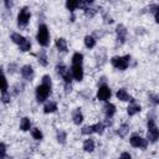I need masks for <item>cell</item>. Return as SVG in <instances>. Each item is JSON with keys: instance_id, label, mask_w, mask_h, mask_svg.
<instances>
[{"instance_id": "1", "label": "cell", "mask_w": 159, "mask_h": 159, "mask_svg": "<svg viewBox=\"0 0 159 159\" xmlns=\"http://www.w3.org/2000/svg\"><path fill=\"white\" fill-rule=\"evenodd\" d=\"M36 40L40 43V46H42V47H46L50 43V31H48V27L45 24L39 25L37 34H36Z\"/></svg>"}, {"instance_id": "2", "label": "cell", "mask_w": 159, "mask_h": 159, "mask_svg": "<svg viewBox=\"0 0 159 159\" xmlns=\"http://www.w3.org/2000/svg\"><path fill=\"white\" fill-rule=\"evenodd\" d=\"M147 128H148V130H147V139H148V142L155 143L159 139V128L157 127L155 120L153 118H148Z\"/></svg>"}, {"instance_id": "3", "label": "cell", "mask_w": 159, "mask_h": 159, "mask_svg": "<svg viewBox=\"0 0 159 159\" xmlns=\"http://www.w3.org/2000/svg\"><path fill=\"white\" fill-rule=\"evenodd\" d=\"M129 61H130V56L125 55V56H113L111 58V63L114 68L119 70V71H124L128 68L129 66Z\"/></svg>"}, {"instance_id": "4", "label": "cell", "mask_w": 159, "mask_h": 159, "mask_svg": "<svg viewBox=\"0 0 159 159\" xmlns=\"http://www.w3.org/2000/svg\"><path fill=\"white\" fill-rule=\"evenodd\" d=\"M51 94V86H47V84H43V83H41V84H39L37 87H36V89H35V96H36V99H37V102H45L47 98H48V96Z\"/></svg>"}, {"instance_id": "5", "label": "cell", "mask_w": 159, "mask_h": 159, "mask_svg": "<svg viewBox=\"0 0 159 159\" xmlns=\"http://www.w3.org/2000/svg\"><path fill=\"white\" fill-rule=\"evenodd\" d=\"M31 19V11L27 6H24L20 9L19 14H17V26L19 27H26L29 21Z\"/></svg>"}, {"instance_id": "6", "label": "cell", "mask_w": 159, "mask_h": 159, "mask_svg": "<svg viewBox=\"0 0 159 159\" xmlns=\"http://www.w3.org/2000/svg\"><path fill=\"white\" fill-rule=\"evenodd\" d=\"M111 96H112V91L107 84H101L98 87V91H97V99L98 101L106 102L111 98Z\"/></svg>"}, {"instance_id": "7", "label": "cell", "mask_w": 159, "mask_h": 159, "mask_svg": "<svg viewBox=\"0 0 159 159\" xmlns=\"http://www.w3.org/2000/svg\"><path fill=\"white\" fill-rule=\"evenodd\" d=\"M129 142H130V145L134 147V148L145 149V148L148 147V139H144V138H142V137L138 135V134H133V135L129 138Z\"/></svg>"}, {"instance_id": "8", "label": "cell", "mask_w": 159, "mask_h": 159, "mask_svg": "<svg viewBox=\"0 0 159 159\" xmlns=\"http://www.w3.org/2000/svg\"><path fill=\"white\" fill-rule=\"evenodd\" d=\"M127 34H128V31H127L125 26H124L123 24H118L117 27H116V35H117V42H118L119 45H123V43L125 42V40H127Z\"/></svg>"}, {"instance_id": "9", "label": "cell", "mask_w": 159, "mask_h": 159, "mask_svg": "<svg viewBox=\"0 0 159 159\" xmlns=\"http://www.w3.org/2000/svg\"><path fill=\"white\" fill-rule=\"evenodd\" d=\"M71 72H72L73 80H76V81H78V82H81V81L83 80L84 73H83V67H82V65H72Z\"/></svg>"}, {"instance_id": "10", "label": "cell", "mask_w": 159, "mask_h": 159, "mask_svg": "<svg viewBox=\"0 0 159 159\" xmlns=\"http://www.w3.org/2000/svg\"><path fill=\"white\" fill-rule=\"evenodd\" d=\"M20 73L22 76V78L25 80H31L34 77V68L31 65H24L21 68H20Z\"/></svg>"}, {"instance_id": "11", "label": "cell", "mask_w": 159, "mask_h": 159, "mask_svg": "<svg viewBox=\"0 0 159 159\" xmlns=\"http://www.w3.org/2000/svg\"><path fill=\"white\" fill-rule=\"evenodd\" d=\"M142 111V107H140V104H138V103H135V101L132 98V101H130V103H129V106L127 107V113H128V116H134V114H137V113H139Z\"/></svg>"}, {"instance_id": "12", "label": "cell", "mask_w": 159, "mask_h": 159, "mask_svg": "<svg viewBox=\"0 0 159 159\" xmlns=\"http://www.w3.org/2000/svg\"><path fill=\"white\" fill-rule=\"evenodd\" d=\"M72 120H73V123L76 125H80L83 122V113H82L81 108H76L72 112Z\"/></svg>"}, {"instance_id": "13", "label": "cell", "mask_w": 159, "mask_h": 159, "mask_svg": "<svg viewBox=\"0 0 159 159\" xmlns=\"http://www.w3.org/2000/svg\"><path fill=\"white\" fill-rule=\"evenodd\" d=\"M116 96H117V98H118L119 101H122V102L132 101V97L129 96V93L127 92V89H125V88H119V89L117 91Z\"/></svg>"}, {"instance_id": "14", "label": "cell", "mask_w": 159, "mask_h": 159, "mask_svg": "<svg viewBox=\"0 0 159 159\" xmlns=\"http://www.w3.org/2000/svg\"><path fill=\"white\" fill-rule=\"evenodd\" d=\"M55 46L60 52H66L67 51V41L63 37H58L55 41Z\"/></svg>"}, {"instance_id": "15", "label": "cell", "mask_w": 159, "mask_h": 159, "mask_svg": "<svg viewBox=\"0 0 159 159\" xmlns=\"http://www.w3.org/2000/svg\"><path fill=\"white\" fill-rule=\"evenodd\" d=\"M103 109H104V114H106L107 118H112L114 116V113H116V106L113 103H109V102L104 104Z\"/></svg>"}, {"instance_id": "16", "label": "cell", "mask_w": 159, "mask_h": 159, "mask_svg": "<svg viewBox=\"0 0 159 159\" xmlns=\"http://www.w3.org/2000/svg\"><path fill=\"white\" fill-rule=\"evenodd\" d=\"M57 111V103L55 101H50L43 106V113L48 114V113H53Z\"/></svg>"}, {"instance_id": "17", "label": "cell", "mask_w": 159, "mask_h": 159, "mask_svg": "<svg viewBox=\"0 0 159 159\" xmlns=\"http://www.w3.org/2000/svg\"><path fill=\"white\" fill-rule=\"evenodd\" d=\"M94 148H96V143H94L93 139L88 138V139H86V140L83 142V150H84V152L92 153V152L94 150Z\"/></svg>"}, {"instance_id": "18", "label": "cell", "mask_w": 159, "mask_h": 159, "mask_svg": "<svg viewBox=\"0 0 159 159\" xmlns=\"http://www.w3.org/2000/svg\"><path fill=\"white\" fill-rule=\"evenodd\" d=\"M10 40H11L14 43H16V45H19V46H20V45L26 40V37H24V36H22V35H20L19 32H12V34H11V36H10Z\"/></svg>"}, {"instance_id": "19", "label": "cell", "mask_w": 159, "mask_h": 159, "mask_svg": "<svg viewBox=\"0 0 159 159\" xmlns=\"http://www.w3.org/2000/svg\"><path fill=\"white\" fill-rule=\"evenodd\" d=\"M83 42H84V46H86L87 48H93V47L96 46V39H94V36H92V35H86Z\"/></svg>"}, {"instance_id": "20", "label": "cell", "mask_w": 159, "mask_h": 159, "mask_svg": "<svg viewBox=\"0 0 159 159\" xmlns=\"http://www.w3.org/2000/svg\"><path fill=\"white\" fill-rule=\"evenodd\" d=\"M37 61H39V63H40L41 66H43V67H46V66L48 65V58H47V55H46V52H45L43 50L39 52Z\"/></svg>"}, {"instance_id": "21", "label": "cell", "mask_w": 159, "mask_h": 159, "mask_svg": "<svg viewBox=\"0 0 159 159\" xmlns=\"http://www.w3.org/2000/svg\"><path fill=\"white\" fill-rule=\"evenodd\" d=\"M20 129H21L22 132H27V130L31 129V122H30V119H29L27 117H24V118L20 120Z\"/></svg>"}, {"instance_id": "22", "label": "cell", "mask_w": 159, "mask_h": 159, "mask_svg": "<svg viewBox=\"0 0 159 159\" xmlns=\"http://www.w3.org/2000/svg\"><path fill=\"white\" fill-rule=\"evenodd\" d=\"M128 132H129V124H127V123H122L120 127H119L118 130H117V134H118L119 137L124 138V137L128 134Z\"/></svg>"}, {"instance_id": "23", "label": "cell", "mask_w": 159, "mask_h": 159, "mask_svg": "<svg viewBox=\"0 0 159 159\" xmlns=\"http://www.w3.org/2000/svg\"><path fill=\"white\" fill-rule=\"evenodd\" d=\"M66 7H67V10H70V12H73L77 7H80V1H77V0H67L66 1Z\"/></svg>"}, {"instance_id": "24", "label": "cell", "mask_w": 159, "mask_h": 159, "mask_svg": "<svg viewBox=\"0 0 159 159\" xmlns=\"http://www.w3.org/2000/svg\"><path fill=\"white\" fill-rule=\"evenodd\" d=\"M83 63V55L81 52H75L72 55V65H82Z\"/></svg>"}, {"instance_id": "25", "label": "cell", "mask_w": 159, "mask_h": 159, "mask_svg": "<svg viewBox=\"0 0 159 159\" xmlns=\"http://www.w3.org/2000/svg\"><path fill=\"white\" fill-rule=\"evenodd\" d=\"M92 127H93V132L97 133V134H103V132H104V129H106V125H104V123H102V122H98V123L93 124Z\"/></svg>"}, {"instance_id": "26", "label": "cell", "mask_w": 159, "mask_h": 159, "mask_svg": "<svg viewBox=\"0 0 159 159\" xmlns=\"http://www.w3.org/2000/svg\"><path fill=\"white\" fill-rule=\"evenodd\" d=\"M31 135L35 140H42V138H43V134L39 128H32L31 129Z\"/></svg>"}, {"instance_id": "27", "label": "cell", "mask_w": 159, "mask_h": 159, "mask_svg": "<svg viewBox=\"0 0 159 159\" xmlns=\"http://www.w3.org/2000/svg\"><path fill=\"white\" fill-rule=\"evenodd\" d=\"M67 71H68V68H67V66H66L65 63H57V65H56V72H57L61 77H62Z\"/></svg>"}, {"instance_id": "28", "label": "cell", "mask_w": 159, "mask_h": 159, "mask_svg": "<svg viewBox=\"0 0 159 159\" xmlns=\"http://www.w3.org/2000/svg\"><path fill=\"white\" fill-rule=\"evenodd\" d=\"M56 138H57V142H58V143L65 144V143H66V139H67V134H66V132H63V130L60 129V130H57Z\"/></svg>"}, {"instance_id": "29", "label": "cell", "mask_w": 159, "mask_h": 159, "mask_svg": "<svg viewBox=\"0 0 159 159\" xmlns=\"http://www.w3.org/2000/svg\"><path fill=\"white\" fill-rule=\"evenodd\" d=\"M19 48H20V51H22V52H27V51H30V48H31V41H30L29 39H26V40L19 46Z\"/></svg>"}, {"instance_id": "30", "label": "cell", "mask_w": 159, "mask_h": 159, "mask_svg": "<svg viewBox=\"0 0 159 159\" xmlns=\"http://www.w3.org/2000/svg\"><path fill=\"white\" fill-rule=\"evenodd\" d=\"M81 133L84 134V135H89V134L94 133V132H93V127H92V125H83L82 129H81Z\"/></svg>"}, {"instance_id": "31", "label": "cell", "mask_w": 159, "mask_h": 159, "mask_svg": "<svg viewBox=\"0 0 159 159\" xmlns=\"http://www.w3.org/2000/svg\"><path fill=\"white\" fill-rule=\"evenodd\" d=\"M97 9H93V7H87L86 10H84V15L87 16V17H93L96 14H97Z\"/></svg>"}, {"instance_id": "32", "label": "cell", "mask_w": 159, "mask_h": 159, "mask_svg": "<svg viewBox=\"0 0 159 159\" xmlns=\"http://www.w3.org/2000/svg\"><path fill=\"white\" fill-rule=\"evenodd\" d=\"M41 83L47 84V86H52V81H51L50 75H43V76H42V78H41Z\"/></svg>"}, {"instance_id": "33", "label": "cell", "mask_w": 159, "mask_h": 159, "mask_svg": "<svg viewBox=\"0 0 159 159\" xmlns=\"http://www.w3.org/2000/svg\"><path fill=\"white\" fill-rule=\"evenodd\" d=\"M7 92V81H6V76L2 75V87H1V93H6Z\"/></svg>"}, {"instance_id": "34", "label": "cell", "mask_w": 159, "mask_h": 159, "mask_svg": "<svg viewBox=\"0 0 159 159\" xmlns=\"http://www.w3.org/2000/svg\"><path fill=\"white\" fill-rule=\"evenodd\" d=\"M1 102L2 103H9L10 102V94L6 92V93H1Z\"/></svg>"}, {"instance_id": "35", "label": "cell", "mask_w": 159, "mask_h": 159, "mask_svg": "<svg viewBox=\"0 0 159 159\" xmlns=\"http://www.w3.org/2000/svg\"><path fill=\"white\" fill-rule=\"evenodd\" d=\"M6 155V145L5 143H0V158Z\"/></svg>"}, {"instance_id": "36", "label": "cell", "mask_w": 159, "mask_h": 159, "mask_svg": "<svg viewBox=\"0 0 159 159\" xmlns=\"http://www.w3.org/2000/svg\"><path fill=\"white\" fill-rule=\"evenodd\" d=\"M103 20H104V22H106V24H112V22H113L112 16H109V15H107V14H104V15H103Z\"/></svg>"}, {"instance_id": "37", "label": "cell", "mask_w": 159, "mask_h": 159, "mask_svg": "<svg viewBox=\"0 0 159 159\" xmlns=\"http://www.w3.org/2000/svg\"><path fill=\"white\" fill-rule=\"evenodd\" d=\"M119 159H132V155H130L128 152H123V153L119 155Z\"/></svg>"}, {"instance_id": "38", "label": "cell", "mask_w": 159, "mask_h": 159, "mask_svg": "<svg viewBox=\"0 0 159 159\" xmlns=\"http://www.w3.org/2000/svg\"><path fill=\"white\" fill-rule=\"evenodd\" d=\"M154 20L157 24H159V9L157 11H154Z\"/></svg>"}, {"instance_id": "39", "label": "cell", "mask_w": 159, "mask_h": 159, "mask_svg": "<svg viewBox=\"0 0 159 159\" xmlns=\"http://www.w3.org/2000/svg\"><path fill=\"white\" fill-rule=\"evenodd\" d=\"M65 88H66V93H68V92L72 91V86L70 83H65Z\"/></svg>"}, {"instance_id": "40", "label": "cell", "mask_w": 159, "mask_h": 159, "mask_svg": "<svg viewBox=\"0 0 159 159\" xmlns=\"http://www.w3.org/2000/svg\"><path fill=\"white\" fill-rule=\"evenodd\" d=\"M152 101H153L154 103L159 104V94H157V96H152Z\"/></svg>"}, {"instance_id": "41", "label": "cell", "mask_w": 159, "mask_h": 159, "mask_svg": "<svg viewBox=\"0 0 159 159\" xmlns=\"http://www.w3.org/2000/svg\"><path fill=\"white\" fill-rule=\"evenodd\" d=\"M4 4H5V6H6V9H10V7L12 6V1H9V0H5Z\"/></svg>"}, {"instance_id": "42", "label": "cell", "mask_w": 159, "mask_h": 159, "mask_svg": "<svg viewBox=\"0 0 159 159\" xmlns=\"http://www.w3.org/2000/svg\"><path fill=\"white\" fill-rule=\"evenodd\" d=\"M0 159H11L10 157H7V155H5V157H2V158H0Z\"/></svg>"}]
</instances>
